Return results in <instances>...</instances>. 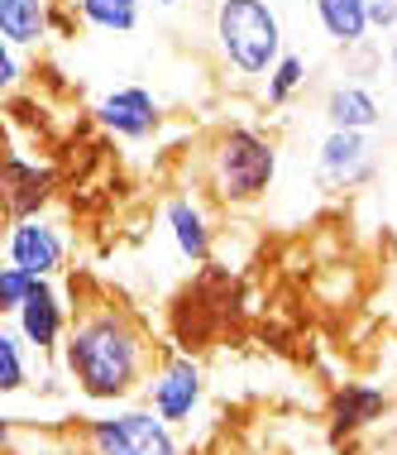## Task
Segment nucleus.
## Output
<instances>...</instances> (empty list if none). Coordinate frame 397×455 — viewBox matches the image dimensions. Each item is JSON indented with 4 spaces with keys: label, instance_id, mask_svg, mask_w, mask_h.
<instances>
[{
    "label": "nucleus",
    "instance_id": "f257e3e1",
    "mask_svg": "<svg viewBox=\"0 0 397 455\" xmlns=\"http://www.w3.org/2000/svg\"><path fill=\"white\" fill-rule=\"evenodd\" d=\"M58 369L67 384L91 403H130L154 379V346L130 312L120 307H86L72 316V331L58 350Z\"/></svg>",
    "mask_w": 397,
    "mask_h": 455
},
{
    "label": "nucleus",
    "instance_id": "f03ea898",
    "mask_svg": "<svg viewBox=\"0 0 397 455\" xmlns=\"http://www.w3.org/2000/svg\"><path fill=\"white\" fill-rule=\"evenodd\" d=\"M216 44L240 77H268L282 63V20L273 0H216Z\"/></svg>",
    "mask_w": 397,
    "mask_h": 455
},
{
    "label": "nucleus",
    "instance_id": "7ed1b4c3",
    "mask_svg": "<svg viewBox=\"0 0 397 455\" xmlns=\"http://www.w3.org/2000/svg\"><path fill=\"white\" fill-rule=\"evenodd\" d=\"M273 178H278V149L258 130L234 125L216 140V149H210V188H216L220 202L230 206L258 202L273 188Z\"/></svg>",
    "mask_w": 397,
    "mask_h": 455
},
{
    "label": "nucleus",
    "instance_id": "20e7f679",
    "mask_svg": "<svg viewBox=\"0 0 397 455\" xmlns=\"http://www.w3.org/2000/svg\"><path fill=\"white\" fill-rule=\"evenodd\" d=\"M86 455H182L172 427L154 408H115L82 422Z\"/></svg>",
    "mask_w": 397,
    "mask_h": 455
},
{
    "label": "nucleus",
    "instance_id": "39448f33",
    "mask_svg": "<svg viewBox=\"0 0 397 455\" xmlns=\"http://www.w3.org/2000/svg\"><path fill=\"white\" fill-rule=\"evenodd\" d=\"M144 393H148V408L163 417L168 427H187L196 417V408H202V398H206V374L192 355H168V360L154 369V379H148Z\"/></svg>",
    "mask_w": 397,
    "mask_h": 455
},
{
    "label": "nucleus",
    "instance_id": "423d86ee",
    "mask_svg": "<svg viewBox=\"0 0 397 455\" xmlns=\"http://www.w3.org/2000/svg\"><path fill=\"white\" fill-rule=\"evenodd\" d=\"M5 264H15V268H24V274H34V278L63 274V264H67V235L48 216L15 220V226L5 230Z\"/></svg>",
    "mask_w": 397,
    "mask_h": 455
},
{
    "label": "nucleus",
    "instance_id": "0eeeda50",
    "mask_svg": "<svg viewBox=\"0 0 397 455\" xmlns=\"http://www.w3.org/2000/svg\"><path fill=\"white\" fill-rule=\"evenodd\" d=\"M10 326L24 336V346H29L34 355H58L72 331V312L63 302V292L53 288V278H39L29 292V302L20 307L15 316H10Z\"/></svg>",
    "mask_w": 397,
    "mask_h": 455
},
{
    "label": "nucleus",
    "instance_id": "6e6552de",
    "mask_svg": "<svg viewBox=\"0 0 397 455\" xmlns=\"http://www.w3.org/2000/svg\"><path fill=\"white\" fill-rule=\"evenodd\" d=\"M58 196V173L39 158H24L20 149H10L5 158V226L29 216H44V206Z\"/></svg>",
    "mask_w": 397,
    "mask_h": 455
},
{
    "label": "nucleus",
    "instance_id": "1a4fd4ad",
    "mask_svg": "<svg viewBox=\"0 0 397 455\" xmlns=\"http://www.w3.org/2000/svg\"><path fill=\"white\" fill-rule=\"evenodd\" d=\"M316 173L326 188H359V182H369L374 178V144H369V134L330 130L326 140H321Z\"/></svg>",
    "mask_w": 397,
    "mask_h": 455
},
{
    "label": "nucleus",
    "instance_id": "9d476101",
    "mask_svg": "<svg viewBox=\"0 0 397 455\" xmlns=\"http://www.w3.org/2000/svg\"><path fill=\"white\" fill-rule=\"evenodd\" d=\"M393 412V398L378 384H340L330 393V436L350 441L369 427H378Z\"/></svg>",
    "mask_w": 397,
    "mask_h": 455
},
{
    "label": "nucleus",
    "instance_id": "9b49d317",
    "mask_svg": "<svg viewBox=\"0 0 397 455\" xmlns=\"http://www.w3.org/2000/svg\"><path fill=\"white\" fill-rule=\"evenodd\" d=\"M96 116H101V125L115 134V140H134V144L158 130V101H154V92H144V87L106 92L101 106H96Z\"/></svg>",
    "mask_w": 397,
    "mask_h": 455
},
{
    "label": "nucleus",
    "instance_id": "f8f14e48",
    "mask_svg": "<svg viewBox=\"0 0 397 455\" xmlns=\"http://www.w3.org/2000/svg\"><path fill=\"white\" fill-rule=\"evenodd\" d=\"M163 220H168V235H172V244H178V254L187 264L210 259V220H206L196 196H172V202L163 206Z\"/></svg>",
    "mask_w": 397,
    "mask_h": 455
},
{
    "label": "nucleus",
    "instance_id": "ddd939ff",
    "mask_svg": "<svg viewBox=\"0 0 397 455\" xmlns=\"http://www.w3.org/2000/svg\"><path fill=\"white\" fill-rule=\"evenodd\" d=\"M326 120H330V130L369 134L383 120V106H378V96L369 92L364 82H340V87L326 92Z\"/></svg>",
    "mask_w": 397,
    "mask_h": 455
},
{
    "label": "nucleus",
    "instance_id": "4468645a",
    "mask_svg": "<svg viewBox=\"0 0 397 455\" xmlns=\"http://www.w3.org/2000/svg\"><path fill=\"white\" fill-rule=\"evenodd\" d=\"M48 5H53V0H0V34H5V44L10 48L44 44V34H53Z\"/></svg>",
    "mask_w": 397,
    "mask_h": 455
},
{
    "label": "nucleus",
    "instance_id": "2eb2a0df",
    "mask_svg": "<svg viewBox=\"0 0 397 455\" xmlns=\"http://www.w3.org/2000/svg\"><path fill=\"white\" fill-rule=\"evenodd\" d=\"M316 5V20L326 29V39L345 44V48H359L369 39V0H312Z\"/></svg>",
    "mask_w": 397,
    "mask_h": 455
},
{
    "label": "nucleus",
    "instance_id": "dca6fc26",
    "mask_svg": "<svg viewBox=\"0 0 397 455\" xmlns=\"http://www.w3.org/2000/svg\"><path fill=\"white\" fill-rule=\"evenodd\" d=\"M72 5L101 34H134L139 29V0H72Z\"/></svg>",
    "mask_w": 397,
    "mask_h": 455
},
{
    "label": "nucleus",
    "instance_id": "f3484780",
    "mask_svg": "<svg viewBox=\"0 0 397 455\" xmlns=\"http://www.w3.org/2000/svg\"><path fill=\"white\" fill-rule=\"evenodd\" d=\"M24 336L15 326H5L0 331V393L5 398H15V393L29 388V360H24Z\"/></svg>",
    "mask_w": 397,
    "mask_h": 455
},
{
    "label": "nucleus",
    "instance_id": "a211bd4d",
    "mask_svg": "<svg viewBox=\"0 0 397 455\" xmlns=\"http://www.w3.org/2000/svg\"><path fill=\"white\" fill-rule=\"evenodd\" d=\"M302 82H306V58L302 53H282V63L268 72V106H288Z\"/></svg>",
    "mask_w": 397,
    "mask_h": 455
},
{
    "label": "nucleus",
    "instance_id": "6ab92c4d",
    "mask_svg": "<svg viewBox=\"0 0 397 455\" xmlns=\"http://www.w3.org/2000/svg\"><path fill=\"white\" fill-rule=\"evenodd\" d=\"M34 274H24V268H15V264H0V312L5 316H15L24 302H29V292H34Z\"/></svg>",
    "mask_w": 397,
    "mask_h": 455
},
{
    "label": "nucleus",
    "instance_id": "aec40b11",
    "mask_svg": "<svg viewBox=\"0 0 397 455\" xmlns=\"http://www.w3.org/2000/svg\"><path fill=\"white\" fill-rule=\"evenodd\" d=\"M20 77H24V68H20V48H10V44H5V53H0V87L15 92V87H20Z\"/></svg>",
    "mask_w": 397,
    "mask_h": 455
},
{
    "label": "nucleus",
    "instance_id": "412c9836",
    "mask_svg": "<svg viewBox=\"0 0 397 455\" xmlns=\"http://www.w3.org/2000/svg\"><path fill=\"white\" fill-rule=\"evenodd\" d=\"M369 24L374 29H397V0H369Z\"/></svg>",
    "mask_w": 397,
    "mask_h": 455
},
{
    "label": "nucleus",
    "instance_id": "4be33fe9",
    "mask_svg": "<svg viewBox=\"0 0 397 455\" xmlns=\"http://www.w3.org/2000/svg\"><path fill=\"white\" fill-rule=\"evenodd\" d=\"M388 68H393V77H397V39L388 44Z\"/></svg>",
    "mask_w": 397,
    "mask_h": 455
},
{
    "label": "nucleus",
    "instance_id": "5701e85b",
    "mask_svg": "<svg viewBox=\"0 0 397 455\" xmlns=\"http://www.w3.org/2000/svg\"><path fill=\"white\" fill-rule=\"evenodd\" d=\"M158 5H182V0H158Z\"/></svg>",
    "mask_w": 397,
    "mask_h": 455
},
{
    "label": "nucleus",
    "instance_id": "b1692460",
    "mask_svg": "<svg viewBox=\"0 0 397 455\" xmlns=\"http://www.w3.org/2000/svg\"><path fill=\"white\" fill-rule=\"evenodd\" d=\"M5 455H24V451H20V446H10V451H5Z\"/></svg>",
    "mask_w": 397,
    "mask_h": 455
}]
</instances>
